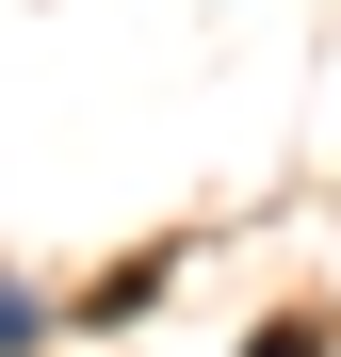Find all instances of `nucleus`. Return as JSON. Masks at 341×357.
I'll list each match as a JSON object with an SVG mask.
<instances>
[{"instance_id": "nucleus-1", "label": "nucleus", "mask_w": 341, "mask_h": 357, "mask_svg": "<svg viewBox=\"0 0 341 357\" xmlns=\"http://www.w3.org/2000/svg\"><path fill=\"white\" fill-rule=\"evenodd\" d=\"M244 357H325V325H309V309H293V325H260V341H244Z\"/></svg>"}]
</instances>
